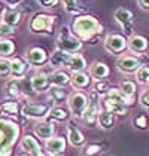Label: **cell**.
Here are the masks:
<instances>
[{"label":"cell","instance_id":"cell-1","mask_svg":"<svg viewBox=\"0 0 149 156\" xmlns=\"http://www.w3.org/2000/svg\"><path fill=\"white\" fill-rule=\"evenodd\" d=\"M72 30L76 34V37L82 39V40H89V42H96L97 37L101 34L103 27L99 23V20L96 16L91 15H81L78 18H74Z\"/></svg>","mask_w":149,"mask_h":156},{"label":"cell","instance_id":"cell-2","mask_svg":"<svg viewBox=\"0 0 149 156\" xmlns=\"http://www.w3.org/2000/svg\"><path fill=\"white\" fill-rule=\"evenodd\" d=\"M20 134V128L16 123L11 120L0 119V150L2 149H12Z\"/></svg>","mask_w":149,"mask_h":156},{"label":"cell","instance_id":"cell-3","mask_svg":"<svg viewBox=\"0 0 149 156\" xmlns=\"http://www.w3.org/2000/svg\"><path fill=\"white\" fill-rule=\"evenodd\" d=\"M57 46L58 49H61L64 52H78L79 49L82 48V42L81 39H78L76 36H73L69 30V27H61L60 30V34H58V39H57Z\"/></svg>","mask_w":149,"mask_h":156},{"label":"cell","instance_id":"cell-4","mask_svg":"<svg viewBox=\"0 0 149 156\" xmlns=\"http://www.w3.org/2000/svg\"><path fill=\"white\" fill-rule=\"evenodd\" d=\"M30 30L33 33H52V27H54V16L48 13H36L33 15V18L30 20Z\"/></svg>","mask_w":149,"mask_h":156},{"label":"cell","instance_id":"cell-5","mask_svg":"<svg viewBox=\"0 0 149 156\" xmlns=\"http://www.w3.org/2000/svg\"><path fill=\"white\" fill-rule=\"evenodd\" d=\"M8 94L12 97H21L24 95H35V89L31 86V80L28 79H12L6 85Z\"/></svg>","mask_w":149,"mask_h":156},{"label":"cell","instance_id":"cell-6","mask_svg":"<svg viewBox=\"0 0 149 156\" xmlns=\"http://www.w3.org/2000/svg\"><path fill=\"white\" fill-rule=\"evenodd\" d=\"M67 103H69L72 115L76 116V118H79V116L84 115L85 108L88 107V97L84 92H73V94L69 95Z\"/></svg>","mask_w":149,"mask_h":156},{"label":"cell","instance_id":"cell-7","mask_svg":"<svg viewBox=\"0 0 149 156\" xmlns=\"http://www.w3.org/2000/svg\"><path fill=\"white\" fill-rule=\"evenodd\" d=\"M113 16H115L116 23L122 27V30H124L125 33H127V34H131V31H133V21H134L133 12H131L130 9L119 8V9L115 11Z\"/></svg>","mask_w":149,"mask_h":156},{"label":"cell","instance_id":"cell-8","mask_svg":"<svg viewBox=\"0 0 149 156\" xmlns=\"http://www.w3.org/2000/svg\"><path fill=\"white\" fill-rule=\"evenodd\" d=\"M125 48H127V40L121 34H111V36L106 37V40H104V49L107 52H111V54L118 55Z\"/></svg>","mask_w":149,"mask_h":156},{"label":"cell","instance_id":"cell-9","mask_svg":"<svg viewBox=\"0 0 149 156\" xmlns=\"http://www.w3.org/2000/svg\"><path fill=\"white\" fill-rule=\"evenodd\" d=\"M116 67L119 72L125 73V74H130V73L137 72L140 67H142V61L136 58V57H128V55H124V57H119L118 61H116Z\"/></svg>","mask_w":149,"mask_h":156},{"label":"cell","instance_id":"cell-10","mask_svg":"<svg viewBox=\"0 0 149 156\" xmlns=\"http://www.w3.org/2000/svg\"><path fill=\"white\" fill-rule=\"evenodd\" d=\"M99 104H97V94H91V101L88 103V107L85 108L82 118L84 122L87 123L88 126H94L96 122L99 119Z\"/></svg>","mask_w":149,"mask_h":156},{"label":"cell","instance_id":"cell-11","mask_svg":"<svg viewBox=\"0 0 149 156\" xmlns=\"http://www.w3.org/2000/svg\"><path fill=\"white\" fill-rule=\"evenodd\" d=\"M51 112L49 104H25L23 107V115L27 118H33V119H40L45 118Z\"/></svg>","mask_w":149,"mask_h":156},{"label":"cell","instance_id":"cell-12","mask_svg":"<svg viewBox=\"0 0 149 156\" xmlns=\"http://www.w3.org/2000/svg\"><path fill=\"white\" fill-rule=\"evenodd\" d=\"M27 60L31 66L40 67L48 61V55H46L45 49L39 48V46H33V48H30L27 51Z\"/></svg>","mask_w":149,"mask_h":156},{"label":"cell","instance_id":"cell-13","mask_svg":"<svg viewBox=\"0 0 149 156\" xmlns=\"http://www.w3.org/2000/svg\"><path fill=\"white\" fill-rule=\"evenodd\" d=\"M21 149L25 150L27 153H30L31 156H43V152L40 149L39 143L36 141V138H33L31 135H25L21 140Z\"/></svg>","mask_w":149,"mask_h":156},{"label":"cell","instance_id":"cell-14","mask_svg":"<svg viewBox=\"0 0 149 156\" xmlns=\"http://www.w3.org/2000/svg\"><path fill=\"white\" fill-rule=\"evenodd\" d=\"M21 20H23V11L21 9H16V8L6 9V11H3V13H2V23L11 25V27L18 25Z\"/></svg>","mask_w":149,"mask_h":156},{"label":"cell","instance_id":"cell-15","mask_svg":"<svg viewBox=\"0 0 149 156\" xmlns=\"http://www.w3.org/2000/svg\"><path fill=\"white\" fill-rule=\"evenodd\" d=\"M49 83H51V79L43 74V73H37L31 77V86L36 92H43L49 88Z\"/></svg>","mask_w":149,"mask_h":156},{"label":"cell","instance_id":"cell-16","mask_svg":"<svg viewBox=\"0 0 149 156\" xmlns=\"http://www.w3.org/2000/svg\"><path fill=\"white\" fill-rule=\"evenodd\" d=\"M69 60H70V54L69 52H64L61 49L55 51L49 58V62L52 67H67L69 64Z\"/></svg>","mask_w":149,"mask_h":156},{"label":"cell","instance_id":"cell-17","mask_svg":"<svg viewBox=\"0 0 149 156\" xmlns=\"http://www.w3.org/2000/svg\"><path fill=\"white\" fill-rule=\"evenodd\" d=\"M70 82H72V86L76 88V89H85L89 86L91 83V79L87 73L84 72H74L73 76L70 77Z\"/></svg>","mask_w":149,"mask_h":156},{"label":"cell","instance_id":"cell-18","mask_svg":"<svg viewBox=\"0 0 149 156\" xmlns=\"http://www.w3.org/2000/svg\"><path fill=\"white\" fill-rule=\"evenodd\" d=\"M64 149H66V140L63 137H55V138L51 137V138H48L46 150L49 152L51 155H58V153L64 152Z\"/></svg>","mask_w":149,"mask_h":156},{"label":"cell","instance_id":"cell-19","mask_svg":"<svg viewBox=\"0 0 149 156\" xmlns=\"http://www.w3.org/2000/svg\"><path fill=\"white\" fill-rule=\"evenodd\" d=\"M54 131H55V128L49 122H39V123H36V126H35L36 135L40 137V138H45V140L51 138L54 135Z\"/></svg>","mask_w":149,"mask_h":156},{"label":"cell","instance_id":"cell-20","mask_svg":"<svg viewBox=\"0 0 149 156\" xmlns=\"http://www.w3.org/2000/svg\"><path fill=\"white\" fill-rule=\"evenodd\" d=\"M69 140H70V143L73 144L74 147H79V146H82L85 143L84 134L78 129V126L74 125L73 122L69 123Z\"/></svg>","mask_w":149,"mask_h":156},{"label":"cell","instance_id":"cell-21","mask_svg":"<svg viewBox=\"0 0 149 156\" xmlns=\"http://www.w3.org/2000/svg\"><path fill=\"white\" fill-rule=\"evenodd\" d=\"M85 67H87V61H85V58H84L82 55H79V54L70 55L67 69H70L72 72H84Z\"/></svg>","mask_w":149,"mask_h":156},{"label":"cell","instance_id":"cell-22","mask_svg":"<svg viewBox=\"0 0 149 156\" xmlns=\"http://www.w3.org/2000/svg\"><path fill=\"white\" fill-rule=\"evenodd\" d=\"M128 46L131 51L142 54V52H146V49H148V40L143 36H133L128 42Z\"/></svg>","mask_w":149,"mask_h":156},{"label":"cell","instance_id":"cell-23","mask_svg":"<svg viewBox=\"0 0 149 156\" xmlns=\"http://www.w3.org/2000/svg\"><path fill=\"white\" fill-rule=\"evenodd\" d=\"M99 123L103 129H111L115 123V113H112L109 110H103L99 113Z\"/></svg>","mask_w":149,"mask_h":156},{"label":"cell","instance_id":"cell-24","mask_svg":"<svg viewBox=\"0 0 149 156\" xmlns=\"http://www.w3.org/2000/svg\"><path fill=\"white\" fill-rule=\"evenodd\" d=\"M27 72V64L21 58H13L11 61V74L13 77H23Z\"/></svg>","mask_w":149,"mask_h":156},{"label":"cell","instance_id":"cell-25","mask_svg":"<svg viewBox=\"0 0 149 156\" xmlns=\"http://www.w3.org/2000/svg\"><path fill=\"white\" fill-rule=\"evenodd\" d=\"M103 104H104V108H106V110H109V112L115 113V115H125V113H127V106H125V104L116 103V101H113V100L107 98V97L104 98Z\"/></svg>","mask_w":149,"mask_h":156},{"label":"cell","instance_id":"cell-26","mask_svg":"<svg viewBox=\"0 0 149 156\" xmlns=\"http://www.w3.org/2000/svg\"><path fill=\"white\" fill-rule=\"evenodd\" d=\"M91 74L97 80H101V79H104L109 74V67L106 64H103V62H94L91 66Z\"/></svg>","mask_w":149,"mask_h":156},{"label":"cell","instance_id":"cell-27","mask_svg":"<svg viewBox=\"0 0 149 156\" xmlns=\"http://www.w3.org/2000/svg\"><path fill=\"white\" fill-rule=\"evenodd\" d=\"M13 51H15V43L9 39H2L0 40V57L2 58H6L9 55H12Z\"/></svg>","mask_w":149,"mask_h":156},{"label":"cell","instance_id":"cell-28","mask_svg":"<svg viewBox=\"0 0 149 156\" xmlns=\"http://www.w3.org/2000/svg\"><path fill=\"white\" fill-rule=\"evenodd\" d=\"M51 82L55 85V86H66V85L70 82V76L64 72H55L51 76Z\"/></svg>","mask_w":149,"mask_h":156},{"label":"cell","instance_id":"cell-29","mask_svg":"<svg viewBox=\"0 0 149 156\" xmlns=\"http://www.w3.org/2000/svg\"><path fill=\"white\" fill-rule=\"evenodd\" d=\"M49 95L55 103H61V101H64L66 98H69L67 94H66V91L63 89L61 86H54V88H51Z\"/></svg>","mask_w":149,"mask_h":156},{"label":"cell","instance_id":"cell-30","mask_svg":"<svg viewBox=\"0 0 149 156\" xmlns=\"http://www.w3.org/2000/svg\"><path fill=\"white\" fill-rule=\"evenodd\" d=\"M49 116H51V119L63 122V120H66L69 118V113H67L66 108H63V107H54V108H51Z\"/></svg>","mask_w":149,"mask_h":156},{"label":"cell","instance_id":"cell-31","mask_svg":"<svg viewBox=\"0 0 149 156\" xmlns=\"http://www.w3.org/2000/svg\"><path fill=\"white\" fill-rule=\"evenodd\" d=\"M125 97H128V98H133V95L136 94V83L134 82H131V80H125L121 83V89H119Z\"/></svg>","mask_w":149,"mask_h":156},{"label":"cell","instance_id":"cell-32","mask_svg":"<svg viewBox=\"0 0 149 156\" xmlns=\"http://www.w3.org/2000/svg\"><path fill=\"white\" fill-rule=\"evenodd\" d=\"M136 77H137V80H139L140 83L148 85L149 83V67L142 66V67L136 72Z\"/></svg>","mask_w":149,"mask_h":156},{"label":"cell","instance_id":"cell-33","mask_svg":"<svg viewBox=\"0 0 149 156\" xmlns=\"http://www.w3.org/2000/svg\"><path fill=\"white\" fill-rule=\"evenodd\" d=\"M64 9L69 13H79L81 8H79V2L78 0H63Z\"/></svg>","mask_w":149,"mask_h":156},{"label":"cell","instance_id":"cell-34","mask_svg":"<svg viewBox=\"0 0 149 156\" xmlns=\"http://www.w3.org/2000/svg\"><path fill=\"white\" fill-rule=\"evenodd\" d=\"M133 125L136 126L137 129H146L149 125H148V118L145 115H139L133 119Z\"/></svg>","mask_w":149,"mask_h":156},{"label":"cell","instance_id":"cell-35","mask_svg":"<svg viewBox=\"0 0 149 156\" xmlns=\"http://www.w3.org/2000/svg\"><path fill=\"white\" fill-rule=\"evenodd\" d=\"M2 108L6 113H9V115H18V103H15V101H6V103H3Z\"/></svg>","mask_w":149,"mask_h":156},{"label":"cell","instance_id":"cell-36","mask_svg":"<svg viewBox=\"0 0 149 156\" xmlns=\"http://www.w3.org/2000/svg\"><path fill=\"white\" fill-rule=\"evenodd\" d=\"M11 74V62L6 60V58H2L0 60V76H9Z\"/></svg>","mask_w":149,"mask_h":156},{"label":"cell","instance_id":"cell-37","mask_svg":"<svg viewBox=\"0 0 149 156\" xmlns=\"http://www.w3.org/2000/svg\"><path fill=\"white\" fill-rule=\"evenodd\" d=\"M100 150H101V147H100L99 144H89L87 149H85V155L87 156H94L100 153Z\"/></svg>","mask_w":149,"mask_h":156},{"label":"cell","instance_id":"cell-38","mask_svg":"<svg viewBox=\"0 0 149 156\" xmlns=\"http://www.w3.org/2000/svg\"><path fill=\"white\" fill-rule=\"evenodd\" d=\"M13 33V27H11V25L8 24H0V37L3 39L5 36H9V34H12Z\"/></svg>","mask_w":149,"mask_h":156},{"label":"cell","instance_id":"cell-39","mask_svg":"<svg viewBox=\"0 0 149 156\" xmlns=\"http://www.w3.org/2000/svg\"><path fill=\"white\" fill-rule=\"evenodd\" d=\"M60 0H37V3L42 6V8H54L58 5Z\"/></svg>","mask_w":149,"mask_h":156},{"label":"cell","instance_id":"cell-40","mask_svg":"<svg viewBox=\"0 0 149 156\" xmlns=\"http://www.w3.org/2000/svg\"><path fill=\"white\" fill-rule=\"evenodd\" d=\"M109 89H107V83L106 82H101L99 80L97 83H96V92L97 94H104V92H107Z\"/></svg>","mask_w":149,"mask_h":156},{"label":"cell","instance_id":"cell-41","mask_svg":"<svg viewBox=\"0 0 149 156\" xmlns=\"http://www.w3.org/2000/svg\"><path fill=\"white\" fill-rule=\"evenodd\" d=\"M140 103H142V106L143 107H148L149 108V89L148 91H145L142 97H140Z\"/></svg>","mask_w":149,"mask_h":156},{"label":"cell","instance_id":"cell-42","mask_svg":"<svg viewBox=\"0 0 149 156\" xmlns=\"http://www.w3.org/2000/svg\"><path fill=\"white\" fill-rule=\"evenodd\" d=\"M139 5L143 9H149V0H139Z\"/></svg>","mask_w":149,"mask_h":156},{"label":"cell","instance_id":"cell-43","mask_svg":"<svg viewBox=\"0 0 149 156\" xmlns=\"http://www.w3.org/2000/svg\"><path fill=\"white\" fill-rule=\"evenodd\" d=\"M5 2H6L8 5H11V6H15V5H16V3H20L21 0H5Z\"/></svg>","mask_w":149,"mask_h":156},{"label":"cell","instance_id":"cell-44","mask_svg":"<svg viewBox=\"0 0 149 156\" xmlns=\"http://www.w3.org/2000/svg\"><path fill=\"white\" fill-rule=\"evenodd\" d=\"M20 156H31V155H30V153H21Z\"/></svg>","mask_w":149,"mask_h":156},{"label":"cell","instance_id":"cell-45","mask_svg":"<svg viewBox=\"0 0 149 156\" xmlns=\"http://www.w3.org/2000/svg\"><path fill=\"white\" fill-rule=\"evenodd\" d=\"M0 13H3V8H2V5H0Z\"/></svg>","mask_w":149,"mask_h":156},{"label":"cell","instance_id":"cell-46","mask_svg":"<svg viewBox=\"0 0 149 156\" xmlns=\"http://www.w3.org/2000/svg\"><path fill=\"white\" fill-rule=\"evenodd\" d=\"M2 110H3V108H2V106H0V113H2Z\"/></svg>","mask_w":149,"mask_h":156},{"label":"cell","instance_id":"cell-47","mask_svg":"<svg viewBox=\"0 0 149 156\" xmlns=\"http://www.w3.org/2000/svg\"><path fill=\"white\" fill-rule=\"evenodd\" d=\"M52 156H55V155H52Z\"/></svg>","mask_w":149,"mask_h":156}]
</instances>
